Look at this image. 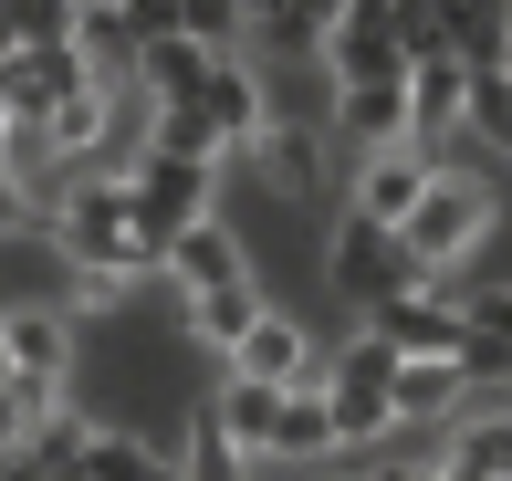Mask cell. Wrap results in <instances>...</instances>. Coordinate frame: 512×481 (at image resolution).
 Listing matches in <instances>:
<instances>
[{
    "mask_svg": "<svg viewBox=\"0 0 512 481\" xmlns=\"http://www.w3.org/2000/svg\"><path fill=\"white\" fill-rule=\"evenodd\" d=\"M304 481H335V471H304Z\"/></svg>",
    "mask_w": 512,
    "mask_h": 481,
    "instance_id": "cell-33",
    "label": "cell"
},
{
    "mask_svg": "<svg viewBox=\"0 0 512 481\" xmlns=\"http://www.w3.org/2000/svg\"><path fill=\"white\" fill-rule=\"evenodd\" d=\"M115 189H126V220H136V241H147L157 262H168V241L189 231L199 210H220V157H178V147H147L126 178H115Z\"/></svg>",
    "mask_w": 512,
    "mask_h": 481,
    "instance_id": "cell-2",
    "label": "cell"
},
{
    "mask_svg": "<svg viewBox=\"0 0 512 481\" xmlns=\"http://www.w3.org/2000/svg\"><path fill=\"white\" fill-rule=\"evenodd\" d=\"M314 74H324V95H335V84H387V74H408L398 32H387V0H356V11L314 42Z\"/></svg>",
    "mask_w": 512,
    "mask_h": 481,
    "instance_id": "cell-11",
    "label": "cell"
},
{
    "mask_svg": "<svg viewBox=\"0 0 512 481\" xmlns=\"http://www.w3.org/2000/svg\"><path fill=\"white\" fill-rule=\"evenodd\" d=\"M189 105H199V126L220 136V168H230V157H241L251 136L272 126V74H262V53H220V63L199 74Z\"/></svg>",
    "mask_w": 512,
    "mask_h": 481,
    "instance_id": "cell-5",
    "label": "cell"
},
{
    "mask_svg": "<svg viewBox=\"0 0 512 481\" xmlns=\"http://www.w3.org/2000/svg\"><path fill=\"white\" fill-rule=\"evenodd\" d=\"M178 481H262V461H251L209 408H189V429H178Z\"/></svg>",
    "mask_w": 512,
    "mask_h": 481,
    "instance_id": "cell-21",
    "label": "cell"
},
{
    "mask_svg": "<svg viewBox=\"0 0 512 481\" xmlns=\"http://www.w3.org/2000/svg\"><path fill=\"white\" fill-rule=\"evenodd\" d=\"M209 419H220L230 440H241L251 461H262V450H272V419H283V387H262V377H230V366H220V387H209Z\"/></svg>",
    "mask_w": 512,
    "mask_h": 481,
    "instance_id": "cell-20",
    "label": "cell"
},
{
    "mask_svg": "<svg viewBox=\"0 0 512 481\" xmlns=\"http://www.w3.org/2000/svg\"><path fill=\"white\" fill-rule=\"evenodd\" d=\"M84 11H115V0H84Z\"/></svg>",
    "mask_w": 512,
    "mask_h": 481,
    "instance_id": "cell-32",
    "label": "cell"
},
{
    "mask_svg": "<svg viewBox=\"0 0 512 481\" xmlns=\"http://www.w3.org/2000/svg\"><path fill=\"white\" fill-rule=\"evenodd\" d=\"M241 168H251V189H262V199L314 210V199H324V136H314V116H272V126L241 147Z\"/></svg>",
    "mask_w": 512,
    "mask_h": 481,
    "instance_id": "cell-8",
    "label": "cell"
},
{
    "mask_svg": "<svg viewBox=\"0 0 512 481\" xmlns=\"http://www.w3.org/2000/svg\"><path fill=\"white\" fill-rule=\"evenodd\" d=\"M0 53H21V42H11V11H0Z\"/></svg>",
    "mask_w": 512,
    "mask_h": 481,
    "instance_id": "cell-30",
    "label": "cell"
},
{
    "mask_svg": "<svg viewBox=\"0 0 512 481\" xmlns=\"http://www.w3.org/2000/svg\"><path fill=\"white\" fill-rule=\"evenodd\" d=\"M251 11H262V0H251Z\"/></svg>",
    "mask_w": 512,
    "mask_h": 481,
    "instance_id": "cell-34",
    "label": "cell"
},
{
    "mask_svg": "<svg viewBox=\"0 0 512 481\" xmlns=\"http://www.w3.org/2000/svg\"><path fill=\"white\" fill-rule=\"evenodd\" d=\"M408 136L418 147H439V168H450V147H460V105H471V63L460 53H408Z\"/></svg>",
    "mask_w": 512,
    "mask_h": 481,
    "instance_id": "cell-12",
    "label": "cell"
},
{
    "mask_svg": "<svg viewBox=\"0 0 512 481\" xmlns=\"http://www.w3.org/2000/svg\"><path fill=\"white\" fill-rule=\"evenodd\" d=\"M74 481H178V440H157V429H136V419H95Z\"/></svg>",
    "mask_w": 512,
    "mask_h": 481,
    "instance_id": "cell-13",
    "label": "cell"
},
{
    "mask_svg": "<svg viewBox=\"0 0 512 481\" xmlns=\"http://www.w3.org/2000/svg\"><path fill=\"white\" fill-rule=\"evenodd\" d=\"M209 63H220V53H199L189 32H157V42H136V95H147V105H189Z\"/></svg>",
    "mask_w": 512,
    "mask_h": 481,
    "instance_id": "cell-18",
    "label": "cell"
},
{
    "mask_svg": "<svg viewBox=\"0 0 512 481\" xmlns=\"http://www.w3.org/2000/svg\"><path fill=\"white\" fill-rule=\"evenodd\" d=\"M324 126L356 136V147H387V136H408V84L398 74L387 84H335V95H324Z\"/></svg>",
    "mask_w": 512,
    "mask_h": 481,
    "instance_id": "cell-16",
    "label": "cell"
},
{
    "mask_svg": "<svg viewBox=\"0 0 512 481\" xmlns=\"http://www.w3.org/2000/svg\"><path fill=\"white\" fill-rule=\"evenodd\" d=\"M0 11H11V42H74L84 0H0Z\"/></svg>",
    "mask_w": 512,
    "mask_h": 481,
    "instance_id": "cell-23",
    "label": "cell"
},
{
    "mask_svg": "<svg viewBox=\"0 0 512 481\" xmlns=\"http://www.w3.org/2000/svg\"><path fill=\"white\" fill-rule=\"evenodd\" d=\"M366 481H439V461H429V450H387Z\"/></svg>",
    "mask_w": 512,
    "mask_h": 481,
    "instance_id": "cell-27",
    "label": "cell"
},
{
    "mask_svg": "<svg viewBox=\"0 0 512 481\" xmlns=\"http://www.w3.org/2000/svg\"><path fill=\"white\" fill-rule=\"evenodd\" d=\"M21 429H32V398H21V387H0V450H21Z\"/></svg>",
    "mask_w": 512,
    "mask_h": 481,
    "instance_id": "cell-28",
    "label": "cell"
},
{
    "mask_svg": "<svg viewBox=\"0 0 512 481\" xmlns=\"http://www.w3.org/2000/svg\"><path fill=\"white\" fill-rule=\"evenodd\" d=\"M324 283H335L345 304L366 314V304H377V293H398V283H418V262L398 251V231H377V220H356V210H345L335 231H324Z\"/></svg>",
    "mask_w": 512,
    "mask_h": 481,
    "instance_id": "cell-6",
    "label": "cell"
},
{
    "mask_svg": "<svg viewBox=\"0 0 512 481\" xmlns=\"http://www.w3.org/2000/svg\"><path fill=\"white\" fill-rule=\"evenodd\" d=\"M115 293H126V272H105V262H63V304H74V314H105Z\"/></svg>",
    "mask_w": 512,
    "mask_h": 481,
    "instance_id": "cell-24",
    "label": "cell"
},
{
    "mask_svg": "<svg viewBox=\"0 0 512 481\" xmlns=\"http://www.w3.org/2000/svg\"><path fill=\"white\" fill-rule=\"evenodd\" d=\"M0 157H11V105H0Z\"/></svg>",
    "mask_w": 512,
    "mask_h": 481,
    "instance_id": "cell-31",
    "label": "cell"
},
{
    "mask_svg": "<svg viewBox=\"0 0 512 481\" xmlns=\"http://www.w3.org/2000/svg\"><path fill=\"white\" fill-rule=\"evenodd\" d=\"M21 231H42V220H32V189L0 168V241H21Z\"/></svg>",
    "mask_w": 512,
    "mask_h": 481,
    "instance_id": "cell-26",
    "label": "cell"
},
{
    "mask_svg": "<svg viewBox=\"0 0 512 481\" xmlns=\"http://www.w3.org/2000/svg\"><path fill=\"white\" fill-rule=\"evenodd\" d=\"M366 325H377L398 356H460V346H471V314H460L439 283H398V293H377V304H366Z\"/></svg>",
    "mask_w": 512,
    "mask_h": 481,
    "instance_id": "cell-10",
    "label": "cell"
},
{
    "mask_svg": "<svg viewBox=\"0 0 512 481\" xmlns=\"http://www.w3.org/2000/svg\"><path fill=\"white\" fill-rule=\"evenodd\" d=\"M0 356H11V387L32 398V419L74 398V314H53V304H0Z\"/></svg>",
    "mask_w": 512,
    "mask_h": 481,
    "instance_id": "cell-4",
    "label": "cell"
},
{
    "mask_svg": "<svg viewBox=\"0 0 512 481\" xmlns=\"http://www.w3.org/2000/svg\"><path fill=\"white\" fill-rule=\"evenodd\" d=\"M178 304H189V346L230 356V346H241V325H251V314H262V304H272V293H262V272H241V283H209V293H178Z\"/></svg>",
    "mask_w": 512,
    "mask_h": 481,
    "instance_id": "cell-17",
    "label": "cell"
},
{
    "mask_svg": "<svg viewBox=\"0 0 512 481\" xmlns=\"http://www.w3.org/2000/svg\"><path fill=\"white\" fill-rule=\"evenodd\" d=\"M502 63H512V0H502Z\"/></svg>",
    "mask_w": 512,
    "mask_h": 481,
    "instance_id": "cell-29",
    "label": "cell"
},
{
    "mask_svg": "<svg viewBox=\"0 0 512 481\" xmlns=\"http://www.w3.org/2000/svg\"><path fill=\"white\" fill-rule=\"evenodd\" d=\"M157 272H168L178 293H209V283H241V272H251V241H241V220H220V210H199L189 231L168 241V262H157Z\"/></svg>",
    "mask_w": 512,
    "mask_h": 481,
    "instance_id": "cell-14",
    "label": "cell"
},
{
    "mask_svg": "<svg viewBox=\"0 0 512 481\" xmlns=\"http://www.w3.org/2000/svg\"><path fill=\"white\" fill-rule=\"evenodd\" d=\"M304 356H314V335L293 325L283 304H262V314L241 325V346H230L220 366H230V377H262V387H293V377H304Z\"/></svg>",
    "mask_w": 512,
    "mask_h": 481,
    "instance_id": "cell-15",
    "label": "cell"
},
{
    "mask_svg": "<svg viewBox=\"0 0 512 481\" xmlns=\"http://www.w3.org/2000/svg\"><path fill=\"white\" fill-rule=\"evenodd\" d=\"M42 241H53L63 262H105V272H126V283H147V272H157V251L136 241L126 189H115V178H74V189H63V210L42 220Z\"/></svg>",
    "mask_w": 512,
    "mask_h": 481,
    "instance_id": "cell-3",
    "label": "cell"
},
{
    "mask_svg": "<svg viewBox=\"0 0 512 481\" xmlns=\"http://www.w3.org/2000/svg\"><path fill=\"white\" fill-rule=\"evenodd\" d=\"M439 147H418V136H387V147H356V178H345V210L377 220V231H398L418 210V189H429Z\"/></svg>",
    "mask_w": 512,
    "mask_h": 481,
    "instance_id": "cell-7",
    "label": "cell"
},
{
    "mask_svg": "<svg viewBox=\"0 0 512 481\" xmlns=\"http://www.w3.org/2000/svg\"><path fill=\"white\" fill-rule=\"evenodd\" d=\"M84 84H95V63H84L74 42H21V53H0V105H11V126H42L53 105H74Z\"/></svg>",
    "mask_w": 512,
    "mask_h": 481,
    "instance_id": "cell-9",
    "label": "cell"
},
{
    "mask_svg": "<svg viewBox=\"0 0 512 481\" xmlns=\"http://www.w3.org/2000/svg\"><path fill=\"white\" fill-rule=\"evenodd\" d=\"M324 408H335V450H387V429H398L387 377H335V387H324Z\"/></svg>",
    "mask_w": 512,
    "mask_h": 481,
    "instance_id": "cell-19",
    "label": "cell"
},
{
    "mask_svg": "<svg viewBox=\"0 0 512 481\" xmlns=\"http://www.w3.org/2000/svg\"><path fill=\"white\" fill-rule=\"evenodd\" d=\"M178 32L199 53H251V0H178Z\"/></svg>",
    "mask_w": 512,
    "mask_h": 481,
    "instance_id": "cell-22",
    "label": "cell"
},
{
    "mask_svg": "<svg viewBox=\"0 0 512 481\" xmlns=\"http://www.w3.org/2000/svg\"><path fill=\"white\" fill-rule=\"evenodd\" d=\"M502 231V168L471 147H450V168H429V189H418V210L398 220V251L418 262V283L450 262H471V251H492Z\"/></svg>",
    "mask_w": 512,
    "mask_h": 481,
    "instance_id": "cell-1",
    "label": "cell"
},
{
    "mask_svg": "<svg viewBox=\"0 0 512 481\" xmlns=\"http://www.w3.org/2000/svg\"><path fill=\"white\" fill-rule=\"evenodd\" d=\"M115 21H126V42H157L178 32V0H115Z\"/></svg>",
    "mask_w": 512,
    "mask_h": 481,
    "instance_id": "cell-25",
    "label": "cell"
}]
</instances>
